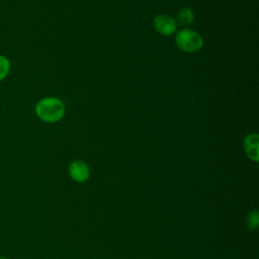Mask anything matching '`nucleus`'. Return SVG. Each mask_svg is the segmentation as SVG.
Here are the masks:
<instances>
[{"label": "nucleus", "mask_w": 259, "mask_h": 259, "mask_svg": "<svg viewBox=\"0 0 259 259\" xmlns=\"http://www.w3.org/2000/svg\"><path fill=\"white\" fill-rule=\"evenodd\" d=\"M175 44L185 53H196L203 47V38L195 30L182 28L175 35Z\"/></svg>", "instance_id": "nucleus-2"}, {"label": "nucleus", "mask_w": 259, "mask_h": 259, "mask_svg": "<svg viewBox=\"0 0 259 259\" xmlns=\"http://www.w3.org/2000/svg\"><path fill=\"white\" fill-rule=\"evenodd\" d=\"M193 19H194L193 10L188 7L181 9L178 13V21L182 25H189L190 23H192Z\"/></svg>", "instance_id": "nucleus-5"}, {"label": "nucleus", "mask_w": 259, "mask_h": 259, "mask_svg": "<svg viewBox=\"0 0 259 259\" xmlns=\"http://www.w3.org/2000/svg\"><path fill=\"white\" fill-rule=\"evenodd\" d=\"M0 259H8L7 257H0Z\"/></svg>", "instance_id": "nucleus-10"}, {"label": "nucleus", "mask_w": 259, "mask_h": 259, "mask_svg": "<svg viewBox=\"0 0 259 259\" xmlns=\"http://www.w3.org/2000/svg\"><path fill=\"white\" fill-rule=\"evenodd\" d=\"M69 175L72 180L78 183H83L89 179V166L82 160H74L69 165Z\"/></svg>", "instance_id": "nucleus-4"}, {"label": "nucleus", "mask_w": 259, "mask_h": 259, "mask_svg": "<svg viewBox=\"0 0 259 259\" xmlns=\"http://www.w3.org/2000/svg\"><path fill=\"white\" fill-rule=\"evenodd\" d=\"M10 71V62L9 60L3 56L0 55V81L5 79Z\"/></svg>", "instance_id": "nucleus-7"}, {"label": "nucleus", "mask_w": 259, "mask_h": 259, "mask_svg": "<svg viewBox=\"0 0 259 259\" xmlns=\"http://www.w3.org/2000/svg\"><path fill=\"white\" fill-rule=\"evenodd\" d=\"M243 146L244 148H248V147H252V146H259V136L256 133L253 134H249L243 142Z\"/></svg>", "instance_id": "nucleus-9"}, {"label": "nucleus", "mask_w": 259, "mask_h": 259, "mask_svg": "<svg viewBox=\"0 0 259 259\" xmlns=\"http://www.w3.org/2000/svg\"><path fill=\"white\" fill-rule=\"evenodd\" d=\"M153 23H154L155 29L160 34L165 35V36L172 35L173 33H175V31L177 29L176 20L167 14H159V15L155 16Z\"/></svg>", "instance_id": "nucleus-3"}, {"label": "nucleus", "mask_w": 259, "mask_h": 259, "mask_svg": "<svg viewBox=\"0 0 259 259\" xmlns=\"http://www.w3.org/2000/svg\"><path fill=\"white\" fill-rule=\"evenodd\" d=\"M245 149V153L247 155V157L257 163L259 161V146H252V147H248V148H244Z\"/></svg>", "instance_id": "nucleus-8"}, {"label": "nucleus", "mask_w": 259, "mask_h": 259, "mask_svg": "<svg viewBox=\"0 0 259 259\" xmlns=\"http://www.w3.org/2000/svg\"><path fill=\"white\" fill-rule=\"evenodd\" d=\"M246 225H247V228L250 230V231H256L259 227V212L257 209H254L252 210L248 217H247V220H246Z\"/></svg>", "instance_id": "nucleus-6"}, {"label": "nucleus", "mask_w": 259, "mask_h": 259, "mask_svg": "<svg viewBox=\"0 0 259 259\" xmlns=\"http://www.w3.org/2000/svg\"><path fill=\"white\" fill-rule=\"evenodd\" d=\"M36 116L45 122H57L61 120L66 112L64 102L56 97H45L37 101L34 107Z\"/></svg>", "instance_id": "nucleus-1"}]
</instances>
